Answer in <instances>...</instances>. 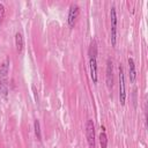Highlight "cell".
I'll return each mask as SVG.
<instances>
[{"label":"cell","instance_id":"cell-1","mask_svg":"<svg viewBox=\"0 0 148 148\" xmlns=\"http://www.w3.org/2000/svg\"><path fill=\"white\" fill-rule=\"evenodd\" d=\"M89 67H90V77L94 83L97 82V44L96 40H92L90 43L89 50Z\"/></svg>","mask_w":148,"mask_h":148},{"label":"cell","instance_id":"cell-2","mask_svg":"<svg viewBox=\"0 0 148 148\" xmlns=\"http://www.w3.org/2000/svg\"><path fill=\"white\" fill-rule=\"evenodd\" d=\"M110 18H111V45L114 47L117 44V13L114 7H112L110 10Z\"/></svg>","mask_w":148,"mask_h":148},{"label":"cell","instance_id":"cell-3","mask_svg":"<svg viewBox=\"0 0 148 148\" xmlns=\"http://www.w3.org/2000/svg\"><path fill=\"white\" fill-rule=\"evenodd\" d=\"M119 101L120 104L124 105L126 101V89H125V74L124 68L119 66Z\"/></svg>","mask_w":148,"mask_h":148},{"label":"cell","instance_id":"cell-4","mask_svg":"<svg viewBox=\"0 0 148 148\" xmlns=\"http://www.w3.org/2000/svg\"><path fill=\"white\" fill-rule=\"evenodd\" d=\"M86 136H87V141L90 148H95V127H94V123L91 119L87 120L86 124Z\"/></svg>","mask_w":148,"mask_h":148},{"label":"cell","instance_id":"cell-5","mask_svg":"<svg viewBox=\"0 0 148 148\" xmlns=\"http://www.w3.org/2000/svg\"><path fill=\"white\" fill-rule=\"evenodd\" d=\"M79 13H80V8L75 3H72L71 7H69V10H68V18H67V22H68V25L71 28H73L76 23V20L79 17Z\"/></svg>","mask_w":148,"mask_h":148},{"label":"cell","instance_id":"cell-6","mask_svg":"<svg viewBox=\"0 0 148 148\" xmlns=\"http://www.w3.org/2000/svg\"><path fill=\"white\" fill-rule=\"evenodd\" d=\"M113 72H112V61L108 60L106 62V84L108 88L112 87V82H113Z\"/></svg>","mask_w":148,"mask_h":148},{"label":"cell","instance_id":"cell-7","mask_svg":"<svg viewBox=\"0 0 148 148\" xmlns=\"http://www.w3.org/2000/svg\"><path fill=\"white\" fill-rule=\"evenodd\" d=\"M15 46H16V51L18 53H22L24 49V39H23V35L18 31L15 34Z\"/></svg>","mask_w":148,"mask_h":148},{"label":"cell","instance_id":"cell-8","mask_svg":"<svg viewBox=\"0 0 148 148\" xmlns=\"http://www.w3.org/2000/svg\"><path fill=\"white\" fill-rule=\"evenodd\" d=\"M127 62H128V69H130V80L131 82H134L136 79V71H135V64L133 58H128Z\"/></svg>","mask_w":148,"mask_h":148},{"label":"cell","instance_id":"cell-9","mask_svg":"<svg viewBox=\"0 0 148 148\" xmlns=\"http://www.w3.org/2000/svg\"><path fill=\"white\" fill-rule=\"evenodd\" d=\"M9 58L5 59V61L0 65V79H6V76L8 75V72H9Z\"/></svg>","mask_w":148,"mask_h":148},{"label":"cell","instance_id":"cell-10","mask_svg":"<svg viewBox=\"0 0 148 148\" xmlns=\"http://www.w3.org/2000/svg\"><path fill=\"white\" fill-rule=\"evenodd\" d=\"M101 130H102V131H101V133H99V143H101V147H102V148H106V147H108V136H106L104 126H102Z\"/></svg>","mask_w":148,"mask_h":148},{"label":"cell","instance_id":"cell-11","mask_svg":"<svg viewBox=\"0 0 148 148\" xmlns=\"http://www.w3.org/2000/svg\"><path fill=\"white\" fill-rule=\"evenodd\" d=\"M34 128H35V134L37 136L38 140H42V133H40V124H39V120H35L34 121Z\"/></svg>","mask_w":148,"mask_h":148},{"label":"cell","instance_id":"cell-12","mask_svg":"<svg viewBox=\"0 0 148 148\" xmlns=\"http://www.w3.org/2000/svg\"><path fill=\"white\" fill-rule=\"evenodd\" d=\"M7 91H8V89H7V86H6V83L3 82V80H1L0 79V94H2V95H7Z\"/></svg>","mask_w":148,"mask_h":148},{"label":"cell","instance_id":"cell-13","mask_svg":"<svg viewBox=\"0 0 148 148\" xmlns=\"http://www.w3.org/2000/svg\"><path fill=\"white\" fill-rule=\"evenodd\" d=\"M3 18H5V6L0 2V25L3 22Z\"/></svg>","mask_w":148,"mask_h":148}]
</instances>
